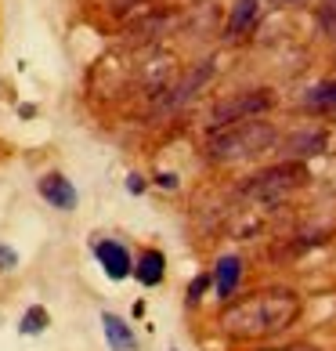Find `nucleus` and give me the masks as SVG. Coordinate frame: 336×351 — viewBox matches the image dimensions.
<instances>
[{
    "instance_id": "0eeeda50",
    "label": "nucleus",
    "mask_w": 336,
    "mask_h": 351,
    "mask_svg": "<svg viewBox=\"0 0 336 351\" xmlns=\"http://www.w3.org/2000/svg\"><path fill=\"white\" fill-rule=\"evenodd\" d=\"M257 19H261V0H235V4H231V15H228V25H224V36L228 40L250 36Z\"/></svg>"
},
{
    "instance_id": "dca6fc26",
    "label": "nucleus",
    "mask_w": 336,
    "mask_h": 351,
    "mask_svg": "<svg viewBox=\"0 0 336 351\" xmlns=\"http://www.w3.org/2000/svg\"><path fill=\"white\" fill-rule=\"evenodd\" d=\"M15 265H18V254L11 250V246H4V243H0V271H11Z\"/></svg>"
},
{
    "instance_id": "ddd939ff",
    "label": "nucleus",
    "mask_w": 336,
    "mask_h": 351,
    "mask_svg": "<svg viewBox=\"0 0 336 351\" xmlns=\"http://www.w3.org/2000/svg\"><path fill=\"white\" fill-rule=\"evenodd\" d=\"M304 106L315 109V112H326V109H336V80H326V84H315L311 90L304 95Z\"/></svg>"
},
{
    "instance_id": "423d86ee",
    "label": "nucleus",
    "mask_w": 336,
    "mask_h": 351,
    "mask_svg": "<svg viewBox=\"0 0 336 351\" xmlns=\"http://www.w3.org/2000/svg\"><path fill=\"white\" fill-rule=\"evenodd\" d=\"M326 145H329L326 131H315V127H307V131H293L286 141H282V152H286V160L304 163L307 156H318V152H326Z\"/></svg>"
},
{
    "instance_id": "412c9836",
    "label": "nucleus",
    "mask_w": 336,
    "mask_h": 351,
    "mask_svg": "<svg viewBox=\"0 0 336 351\" xmlns=\"http://www.w3.org/2000/svg\"><path fill=\"white\" fill-rule=\"evenodd\" d=\"M286 4H296V0H286Z\"/></svg>"
},
{
    "instance_id": "1a4fd4ad",
    "label": "nucleus",
    "mask_w": 336,
    "mask_h": 351,
    "mask_svg": "<svg viewBox=\"0 0 336 351\" xmlns=\"http://www.w3.org/2000/svg\"><path fill=\"white\" fill-rule=\"evenodd\" d=\"M239 279H242V261L239 257H221L217 261V271H214V286H217V297L221 301H231L235 297V290H239Z\"/></svg>"
},
{
    "instance_id": "aec40b11",
    "label": "nucleus",
    "mask_w": 336,
    "mask_h": 351,
    "mask_svg": "<svg viewBox=\"0 0 336 351\" xmlns=\"http://www.w3.org/2000/svg\"><path fill=\"white\" fill-rule=\"evenodd\" d=\"M271 351H315V348H307V344H293V348H271Z\"/></svg>"
},
{
    "instance_id": "9b49d317",
    "label": "nucleus",
    "mask_w": 336,
    "mask_h": 351,
    "mask_svg": "<svg viewBox=\"0 0 336 351\" xmlns=\"http://www.w3.org/2000/svg\"><path fill=\"white\" fill-rule=\"evenodd\" d=\"M210 76H214V62H203L199 69H192V73H188V80L177 87V95H170V98H166V109H177V106H185V101H188L192 95H196V87H203L206 80H210Z\"/></svg>"
},
{
    "instance_id": "a211bd4d",
    "label": "nucleus",
    "mask_w": 336,
    "mask_h": 351,
    "mask_svg": "<svg viewBox=\"0 0 336 351\" xmlns=\"http://www.w3.org/2000/svg\"><path fill=\"white\" fill-rule=\"evenodd\" d=\"M127 192H131V196L145 192V178H141V174H131V178H127Z\"/></svg>"
},
{
    "instance_id": "2eb2a0df",
    "label": "nucleus",
    "mask_w": 336,
    "mask_h": 351,
    "mask_svg": "<svg viewBox=\"0 0 336 351\" xmlns=\"http://www.w3.org/2000/svg\"><path fill=\"white\" fill-rule=\"evenodd\" d=\"M44 326H47V311H44L40 304L29 308V311L22 315V333H40Z\"/></svg>"
},
{
    "instance_id": "20e7f679",
    "label": "nucleus",
    "mask_w": 336,
    "mask_h": 351,
    "mask_svg": "<svg viewBox=\"0 0 336 351\" xmlns=\"http://www.w3.org/2000/svg\"><path fill=\"white\" fill-rule=\"evenodd\" d=\"M271 106H275V95L264 87L257 90H242V95H231L224 101H217V106L210 109V131H217V127H228V123H242V120H257V116L271 112Z\"/></svg>"
},
{
    "instance_id": "f8f14e48",
    "label": "nucleus",
    "mask_w": 336,
    "mask_h": 351,
    "mask_svg": "<svg viewBox=\"0 0 336 351\" xmlns=\"http://www.w3.org/2000/svg\"><path fill=\"white\" fill-rule=\"evenodd\" d=\"M134 276L141 286H159L163 282V254L159 250H145L134 261Z\"/></svg>"
},
{
    "instance_id": "f03ea898",
    "label": "nucleus",
    "mask_w": 336,
    "mask_h": 351,
    "mask_svg": "<svg viewBox=\"0 0 336 351\" xmlns=\"http://www.w3.org/2000/svg\"><path fill=\"white\" fill-rule=\"evenodd\" d=\"M275 145H279V131L268 120H242V123H228L206 134V160L239 163V160H253V156H261Z\"/></svg>"
},
{
    "instance_id": "6e6552de",
    "label": "nucleus",
    "mask_w": 336,
    "mask_h": 351,
    "mask_svg": "<svg viewBox=\"0 0 336 351\" xmlns=\"http://www.w3.org/2000/svg\"><path fill=\"white\" fill-rule=\"evenodd\" d=\"M40 196L51 203V206H58V210H76V189H73V181L69 178H62V174H44L40 178Z\"/></svg>"
},
{
    "instance_id": "9d476101",
    "label": "nucleus",
    "mask_w": 336,
    "mask_h": 351,
    "mask_svg": "<svg viewBox=\"0 0 336 351\" xmlns=\"http://www.w3.org/2000/svg\"><path fill=\"white\" fill-rule=\"evenodd\" d=\"M101 330H105V341H109L112 351H134V333L120 315L105 311V315H101Z\"/></svg>"
},
{
    "instance_id": "6ab92c4d",
    "label": "nucleus",
    "mask_w": 336,
    "mask_h": 351,
    "mask_svg": "<svg viewBox=\"0 0 336 351\" xmlns=\"http://www.w3.org/2000/svg\"><path fill=\"white\" fill-rule=\"evenodd\" d=\"M159 185H163V189H174L177 178H174V174H159Z\"/></svg>"
},
{
    "instance_id": "7ed1b4c3",
    "label": "nucleus",
    "mask_w": 336,
    "mask_h": 351,
    "mask_svg": "<svg viewBox=\"0 0 336 351\" xmlns=\"http://www.w3.org/2000/svg\"><path fill=\"white\" fill-rule=\"evenodd\" d=\"M304 185H307V167L296 163V160H282L275 167L257 171L246 185H242V199H250L257 206H275Z\"/></svg>"
},
{
    "instance_id": "f3484780",
    "label": "nucleus",
    "mask_w": 336,
    "mask_h": 351,
    "mask_svg": "<svg viewBox=\"0 0 336 351\" xmlns=\"http://www.w3.org/2000/svg\"><path fill=\"white\" fill-rule=\"evenodd\" d=\"M206 286H210V276H199L196 282L188 286V301H192V304H196L199 297H203V290H206Z\"/></svg>"
},
{
    "instance_id": "f257e3e1",
    "label": "nucleus",
    "mask_w": 336,
    "mask_h": 351,
    "mask_svg": "<svg viewBox=\"0 0 336 351\" xmlns=\"http://www.w3.org/2000/svg\"><path fill=\"white\" fill-rule=\"evenodd\" d=\"M296 315H300V297L286 286H271V290H257L224 304L221 330L231 341H264V337L289 330Z\"/></svg>"
},
{
    "instance_id": "4468645a",
    "label": "nucleus",
    "mask_w": 336,
    "mask_h": 351,
    "mask_svg": "<svg viewBox=\"0 0 336 351\" xmlns=\"http://www.w3.org/2000/svg\"><path fill=\"white\" fill-rule=\"evenodd\" d=\"M315 22H318V29L326 36H336V0H318Z\"/></svg>"
},
{
    "instance_id": "39448f33",
    "label": "nucleus",
    "mask_w": 336,
    "mask_h": 351,
    "mask_svg": "<svg viewBox=\"0 0 336 351\" xmlns=\"http://www.w3.org/2000/svg\"><path fill=\"white\" fill-rule=\"evenodd\" d=\"M94 257H98V265L105 268V276L109 279H127L134 271V261H131V254H127V246L123 243H116V239H101L94 246Z\"/></svg>"
}]
</instances>
